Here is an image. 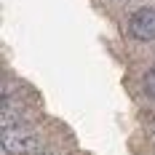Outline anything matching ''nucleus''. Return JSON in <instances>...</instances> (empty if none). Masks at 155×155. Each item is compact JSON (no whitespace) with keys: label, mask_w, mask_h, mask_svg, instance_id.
Returning a JSON list of instances; mask_svg holds the SVG:
<instances>
[{"label":"nucleus","mask_w":155,"mask_h":155,"mask_svg":"<svg viewBox=\"0 0 155 155\" xmlns=\"http://www.w3.org/2000/svg\"><path fill=\"white\" fill-rule=\"evenodd\" d=\"M0 142H3V147H5V153H11V155H30V153L38 150V137H35V131H32L30 126H24L21 120L3 126Z\"/></svg>","instance_id":"f257e3e1"},{"label":"nucleus","mask_w":155,"mask_h":155,"mask_svg":"<svg viewBox=\"0 0 155 155\" xmlns=\"http://www.w3.org/2000/svg\"><path fill=\"white\" fill-rule=\"evenodd\" d=\"M128 32L137 40H155V8H139L128 21Z\"/></svg>","instance_id":"f03ea898"},{"label":"nucleus","mask_w":155,"mask_h":155,"mask_svg":"<svg viewBox=\"0 0 155 155\" xmlns=\"http://www.w3.org/2000/svg\"><path fill=\"white\" fill-rule=\"evenodd\" d=\"M144 91H147V94L155 99V67L147 72V78H144Z\"/></svg>","instance_id":"7ed1b4c3"},{"label":"nucleus","mask_w":155,"mask_h":155,"mask_svg":"<svg viewBox=\"0 0 155 155\" xmlns=\"http://www.w3.org/2000/svg\"><path fill=\"white\" fill-rule=\"evenodd\" d=\"M38 155H51V153H38Z\"/></svg>","instance_id":"20e7f679"}]
</instances>
